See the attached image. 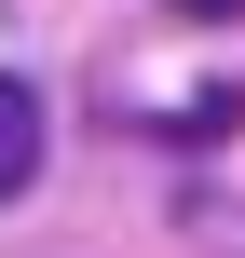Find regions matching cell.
<instances>
[{
  "label": "cell",
  "instance_id": "cell-1",
  "mask_svg": "<svg viewBox=\"0 0 245 258\" xmlns=\"http://www.w3.org/2000/svg\"><path fill=\"white\" fill-rule=\"evenodd\" d=\"M109 109H136V136L205 150V136H232V122H245V82H150V68H109Z\"/></svg>",
  "mask_w": 245,
  "mask_h": 258
},
{
  "label": "cell",
  "instance_id": "cell-2",
  "mask_svg": "<svg viewBox=\"0 0 245 258\" xmlns=\"http://www.w3.org/2000/svg\"><path fill=\"white\" fill-rule=\"evenodd\" d=\"M41 163H55V109H41V82H14V68H0V204H27V190H41Z\"/></svg>",
  "mask_w": 245,
  "mask_h": 258
}]
</instances>
